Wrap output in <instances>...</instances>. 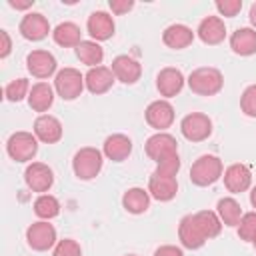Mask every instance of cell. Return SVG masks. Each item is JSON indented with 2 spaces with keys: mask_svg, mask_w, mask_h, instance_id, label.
I'll return each mask as SVG.
<instances>
[{
  "mask_svg": "<svg viewBox=\"0 0 256 256\" xmlns=\"http://www.w3.org/2000/svg\"><path fill=\"white\" fill-rule=\"evenodd\" d=\"M194 218H196V222H198L202 234L206 236V240L216 238V236L220 234V230H222V220L218 218L216 212H212V210H200V212L194 214Z\"/></svg>",
  "mask_w": 256,
  "mask_h": 256,
  "instance_id": "cell-30",
  "label": "cell"
},
{
  "mask_svg": "<svg viewBox=\"0 0 256 256\" xmlns=\"http://www.w3.org/2000/svg\"><path fill=\"white\" fill-rule=\"evenodd\" d=\"M108 6H110V10L114 14H126L128 10L134 8V2L132 0H110Z\"/></svg>",
  "mask_w": 256,
  "mask_h": 256,
  "instance_id": "cell-38",
  "label": "cell"
},
{
  "mask_svg": "<svg viewBox=\"0 0 256 256\" xmlns=\"http://www.w3.org/2000/svg\"><path fill=\"white\" fill-rule=\"evenodd\" d=\"M238 236L244 242H254V238H256V212H248L240 218Z\"/></svg>",
  "mask_w": 256,
  "mask_h": 256,
  "instance_id": "cell-33",
  "label": "cell"
},
{
  "mask_svg": "<svg viewBox=\"0 0 256 256\" xmlns=\"http://www.w3.org/2000/svg\"><path fill=\"white\" fill-rule=\"evenodd\" d=\"M8 4H10L12 8H16V10H26V8H30V6H32V0H28V2H16V0H8Z\"/></svg>",
  "mask_w": 256,
  "mask_h": 256,
  "instance_id": "cell-41",
  "label": "cell"
},
{
  "mask_svg": "<svg viewBox=\"0 0 256 256\" xmlns=\"http://www.w3.org/2000/svg\"><path fill=\"white\" fill-rule=\"evenodd\" d=\"M24 182L32 192H48L54 184V172L44 162H32L24 170Z\"/></svg>",
  "mask_w": 256,
  "mask_h": 256,
  "instance_id": "cell-9",
  "label": "cell"
},
{
  "mask_svg": "<svg viewBox=\"0 0 256 256\" xmlns=\"http://www.w3.org/2000/svg\"><path fill=\"white\" fill-rule=\"evenodd\" d=\"M34 136L44 144H56L62 138V124L50 114H40L34 120Z\"/></svg>",
  "mask_w": 256,
  "mask_h": 256,
  "instance_id": "cell-15",
  "label": "cell"
},
{
  "mask_svg": "<svg viewBox=\"0 0 256 256\" xmlns=\"http://www.w3.org/2000/svg\"><path fill=\"white\" fill-rule=\"evenodd\" d=\"M6 152L16 162H28L38 152V138L30 132H14L6 142Z\"/></svg>",
  "mask_w": 256,
  "mask_h": 256,
  "instance_id": "cell-5",
  "label": "cell"
},
{
  "mask_svg": "<svg viewBox=\"0 0 256 256\" xmlns=\"http://www.w3.org/2000/svg\"><path fill=\"white\" fill-rule=\"evenodd\" d=\"M252 244H254V248H256V238H254V242H252Z\"/></svg>",
  "mask_w": 256,
  "mask_h": 256,
  "instance_id": "cell-44",
  "label": "cell"
},
{
  "mask_svg": "<svg viewBox=\"0 0 256 256\" xmlns=\"http://www.w3.org/2000/svg\"><path fill=\"white\" fill-rule=\"evenodd\" d=\"M178 192V182L172 176H162V174H152L148 180V194L158 200V202H168L176 196Z\"/></svg>",
  "mask_w": 256,
  "mask_h": 256,
  "instance_id": "cell-18",
  "label": "cell"
},
{
  "mask_svg": "<svg viewBox=\"0 0 256 256\" xmlns=\"http://www.w3.org/2000/svg\"><path fill=\"white\" fill-rule=\"evenodd\" d=\"M114 72L112 68H106V66H96V68H90L84 76V84L88 88V92L92 94H104L112 88L114 84Z\"/></svg>",
  "mask_w": 256,
  "mask_h": 256,
  "instance_id": "cell-19",
  "label": "cell"
},
{
  "mask_svg": "<svg viewBox=\"0 0 256 256\" xmlns=\"http://www.w3.org/2000/svg\"><path fill=\"white\" fill-rule=\"evenodd\" d=\"M250 202H252V206L256 208V186H254L252 192H250Z\"/></svg>",
  "mask_w": 256,
  "mask_h": 256,
  "instance_id": "cell-43",
  "label": "cell"
},
{
  "mask_svg": "<svg viewBox=\"0 0 256 256\" xmlns=\"http://www.w3.org/2000/svg\"><path fill=\"white\" fill-rule=\"evenodd\" d=\"M162 40L168 48L172 50H182V48H188L194 40V32L192 28H188L186 24H170L164 34H162Z\"/></svg>",
  "mask_w": 256,
  "mask_h": 256,
  "instance_id": "cell-23",
  "label": "cell"
},
{
  "mask_svg": "<svg viewBox=\"0 0 256 256\" xmlns=\"http://www.w3.org/2000/svg\"><path fill=\"white\" fill-rule=\"evenodd\" d=\"M222 176V160L214 154L200 156L190 168V180L196 186H210Z\"/></svg>",
  "mask_w": 256,
  "mask_h": 256,
  "instance_id": "cell-3",
  "label": "cell"
},
{
  "mask_svg": "<svg viewBox=\"0 0 256 256\" xmlns=\"http://www.w3.org/2000/svg\"><path fill=\"white\" fill-rule=\"evenodd\" d=\"M56 58L48 50H32L26 56V68L36 78H50L56 72Z\"/></svg>",
  "mask_w": 256,
  "mask_h": 256,
  "instance_id": "cell-13",
  "label": "cell"
},
{
  "mask_svg": "<svg viewBox=\"0 0 256 256\" xmlns=\"http://www.w3.org/2000/svg\"><path fill=\"white\" fill-rule=\"evenodd\" d=\"M104 164V156L98 148L84 146L80 148L72 158V170L80 180H92L100 174Z\"/></svg>",
  "mask_w": 256,
  "mask_h": 256,
  "instance_id": "cell-2",
  "label": "cell"
},
{
  "mask_svg": "<svg viewBox=\"0 0 256 256\" xmlns=\"http://www.w3.org/2000/svg\"><path fill=\"white\" fill-rule=\"evenodd\" d=\"M112 72L116 80H120L122 84H136L142 76V66L136 58L128 54H120L112 60Z\"/></svg>",
  "mask_w": 256,
  "mask_h": 256,
  "instance_id": "cell-14",
  "label": "cell"
},
{
  "mask_svg": "<svg viewBox=\"0 0 256 256\" xmlns=\"http://www.w3.org/2000/svg\"><path fill=\"white\" fill-rule=\"evenodd\" d=\"M34 214L42 220H52L60 214V202L50 194H40L34 200Z\"/></svg>",
  "mask_w": 256,
  "mask_h": 256,
  "instance_id": "cell-31",
  "label": "cell"
},
{
  "mask_svg": "<svg viewBox=\"0 0 256 256\" xmlns=\"http://www.w3.org/2000/svg\"><path fill=\"white\" fill-rule=\"evenodd\" d=\"M216 210H218V218L226 226H238L240 224V218L244 216L240 204L234 198H220L218 204H216Z\"/></svg>",
  "mask_w": 256,
  "mask_h": 256,
  "instance_id": "cell-29",
  "label": "cell"
},
{
  "mask_svg": "<svg viewBox=\"0 0 256 256\" xmlns=\"http://www.w3.org/2000/svg\"><path fill=\"white\" fill-rule=\"evenodd\" d=\"M144 118L154 130L164 132L174 122V106L168 100H154V102L148 104V108L144 112Z\"/></svg>",
  "mask_w": 256,
  "mask_h": 256,
  "instance_id": "cell-10",
  "label": "cell"
},
{
  "mask_svg": "<svg viewBox=\"0 0 256 256\" xmlns=\"http://www.w3.org/2000/svg\"><path fill=\"white\" fill-rule=\"evenodd\" d=\"M144 150L148 154V158H152L156 164L160 160H164L166 156H172V154H178V142L172 134H166V132H156L152 134L146 144H144Z\"/></svg>",
  "mask_w": 256,
  "mask_h": 256,
  "instance_id": "cell-7",
  "label": "cell"
},
{
  "mask_svg": "<svg viewBox=\"0 0 256 256\" xmlns=\"http://www.w3.org/2000/svg\"><path fill=\"white\" fill-rule=\"evenodd\" d=\"M248 16H250V22H252V26L256 28V2L250 6V14H248Z\"/></svg>",
  "mask_w": 256,
  "mask_h": 256,
  "instance_id": "cell-42",
  "label": "cell"
},
{
  "mask_svg": "<svg viewBox=\"0 0 256 256\" xmlns=\"http://www.w3.org/2000/svg\"><path fill=\"white\" fill-rule=\"evenodd\" d=\"M188 86L194 94H200V96H214L222 90L224 86V78H222V72L218 68H210V66H204V68H196L190 72L188 76Z\"/></svg>",
  "mask_w": 256,
  "mask_h": 256,
  "instance_id": "cell-1",
  "label": "cell"
},
{
  "mask_svg": "<svg viewBox=\"0 0 256 256\" xmlns=\"http://www.w3.org/2000/svg\"><path fill=\"white\" fill-rule=\"evenodd\" d=\"M20 34L26 38V40H32V42H38V40H44L50 32V24L46 20L44 14L40 12H28L22 20H20V26H18Z\"/></svg>",
  "mask_w": 256,
  "mask_h": 256,
  "instance_id": "cell-11",
  "label": "cell"
},
{
  "mask_svg": "<svg viewBox=\"0 0 256 256\" xmlns=\"http://www.w3.org/2000/svg\"><path fill=\"white\" fill-rule=\"evenodd\" d=\"M86 28H88V34H90L96 42L112 38V36H114V30H116L112 16H110L108 12H102V10H96V12H92V14L88 16Z\"/></svg>",
  "mask_w": 256,
  "mask_h": 256,
  "instance_id": "cell-17",
  "label": "cell"
},
{
  "mask_svg": "<svg viewBox=\"0 0 256 256\" xmlns=\"http://www.w3.org/2000/svg\"><path fill=\"white\" fill-rule=\"evenodd\" d=\"M26 240H28V246L32 250L44 252V250H50L56 244V230L46 220H40V222H34V224L28 226Z\"/></svg>",
  "mask_w": 256,
  "mask_h": 256,
  "instance_id": "cell-8",
  "label": "cell"
},
{
  "mask_svg": "<svg viewBox=\"0 0 256 256\" xmlns=\"http://www.w3.org/2000/svg\"><path fill=\"white\" fill-rule=\"evenodd\" d=\"M178 238H180L182 246L188 248V250H198V248H202L206 244V236L202 234L194 214H188V216H184L180 220V224H178Z\"/></svg>",
  "mask_w": 256,
  "mask_h": 256,
  "instance_id": "cell-12",
  "label": "cell"
},
{
  "mask_svg": "<svg viewBox=\"0 0 256 256\" xmlns=\"http://www.w3.org/2000/svg\"><path fill=\"white\" fill-rule=\"evenodd\" d=\"M156 88L162 96L172 98L184 88V74L178 68H162L156 76Z\"/></svg>",
  "mask_w": 256,
  "mask_h": 256,
  "instance_id": "cell-20",
  "label": "cell"
},
{
  "mask_svg": "<svg viewBox=\"0 0 256 256\" xmlns=\"http://www.w3.org/2000/svg\"><path fill=\"white\" fill-rule=\"evenodd\" d=\"M84 76L76 68H62L56 72L54 88L62 100H76L84 90Z\"/></svg>",
  "mask_w": 256,
  "mask_h": 256,
  "instance_id": "cell-4",
  "label": "cell"
},
{
  "mask_svg": "<svg viewBox=\"0 0 256 256\" xmlns=\"http://www.w3.org/2000/svg\"><path fill=\"white\" fill-rule=\"evenodd\" d=\"M122 206L130 214H142L150 206V194L144 188H128L122 196Z\"/></svg>",
  "mask_w": 256,
  "mask_h": 256,
  "instance_id": "cell-27",
  "label": "cell"
},
{
  "mask_svg": "<svg viewBox=\"0 0 256 256\" xmlns=\"http://www.w3.org/2000/svg\"><path fill=\"white\" fill-rule=\"evenodd\" d=\"M126 256H136V254H126Z\"/></svg>",
  "mask_w": 256,
  "mask_h": 256,
  "instance_id": "cell-45",
  "label": "cell"
},
{
  "mask_svg": "<svg viewBox=\"0 0 256 256\" xmlns=\"http://www.w3.org/2000/svg\"><path fill=\"white\" fill-rule=\"evenodd\" d=\"M216 10L226 18H234L242 10V0H218Z\"/></svg>",
  "mask_w": 256,
  "mask_h": 256,
  "instance_id": "cell-37",
  "label": "cell"
},
{
  "mask_svg": "<svg viewBox=\"0 0 256 256\" xmlns=\"http://www.w3.org/2000/svg\"><path fill=\"white\" fill-rule=\"evenodd\" d=\"M230 48L234 54L252 56L256 54V30L252 28H238L230 36Z\"/></svg>",
  "mask_w": 256,
  "mask_h": 256,
  "instance_id": "cell-24",
  "label": "cell"
},
{
  "mask_svg": "<svg viewBox=\"0 0 256 256\" xmlns=\"http://www.w3.org/2000/svg\"><path fill=\"white\" fill-rule=\"evenodd\" d=\"M30 94V84L26 78H16L4 86V96L10 102H20L24 96Z\"/></svg>",
  "mask_w": 256,
  "mask_h": 256,
  "instance_id": "cell-32",
  "label": "cell"
},
{
  "mask_svg": "<svg viewBox=\"0 0 256 256\" xmlns=\"http://www.w3.org/2000/svg\"><path fill=\"white\" fill-rule=\"evenodd\" d=\"M180 132L190 142H202L212 134V120L202 112L186 114L180 122Z\"/></svg>",
  "mask_w": 256,
  "mask_h": 256,
  "instance_id": "cell-6",
  "label": "cell"
},
{
  "mask_svg": "<svg viewBox=\"0 0 256 256\" xmlns=\"http://www.w3.org/2000/svg\"><path fill=\"white\" fill-rule=\"evenodd\" d=\"M28 104L34 112H46L54 104V90L46 82H38L30 88L28 94Z\"/></svg>",
  "mask_w": 256,
  "mask_h": 256,
  "instance_id": "cell-26",
  "label": "cell"
},
{
  "mask_svg": "<svg viewBox=\"0 0 256 256\" xmlns=\"http://www.w3.org/2000/svg\"><path fill=\"white\" fill-rule=\"evenodd\" d=\"M104 156L112 162H122L130 156L132 152V140L126 134H112L104 140V148H102Z\"/></svg>",
  "mask_w": 256,
  "mask_h": 256,
  "instance_id": "cell-22",
  "label": "cell"
},
{
  "mask_svg": "<svg viewBox=\"0 0 256 256\" xmlns=\"http://www.w3.org/2000/svg\"><path fill=\"white\" fill-rule=\"evenodd\" d=\"M52 256H82V248H80V244L76 240L64 238V240L56 242Z\"/></svg>",
  "mask_w": 256,
  "mask_h": 256,
  "instance_id": "cell-34",
  "label": "cell"
},
{
  "mask_svg": "<svg viewBox=\"0 0 256 256\" xmlns=\"http://www.w3.org/2000/svg\"><path fill=\"white\" fill-rule=\"evenodd\" d=\"M224 184L232 194L246 192L252 184V172L246 164H230L224 170Z\"/></svg>",
  "mask_w": 256,
  "mask_h": 256,
  "instance_id": "cell-16",
  "label": "cell"
},
{
  "mask_svg": "<svg viewBox=\"0 0 256 256\" xmlns=\"http://www.w3.org/2000/svg\"><path fill=\"white\" fill-rule=\"evenodd\" d=\"M178 170H180V158H178V154H172V156H166L164 160H160L158 164H156V174H162V176H172V178H176V174H178Z\"/></svg>",
  "mask_w": 256,
  "mask_h": 256,
  "instance_id": "cell-36",
  "label": "cell"
},
{
  "mask_svg": "<svg viewBox=\"0 0 256 256\" xmlns=\"http://www.w3.org/2000/svg\"><path fill=\"white\" fill-rule=\"evenodd\" d=\"M240 108L246 116L256 118V84L248 86L240 96Z\"/></svg>",
  "mask_w": 256,
  "mask_h": 256,
  "instance_id": "cell-35",
  "label": "cell"
},
{
  "mask_svg": "<svg viewBox=\"0 0 256 256\" xmlns=\"http://www.w3.org/2000/svg\"><path fill=\"white\" fill-rule=\"evenodd\" d=\"M0 38H2V50H0V58H6L12 50V42H10V36L6 30H0Z\"/></svg>",
  "mask_w": 256,
  "mask_h": 256,
  "instance_id": "cell-40",
  "label": "cell"
},
{
  "mask_svg": "<svg viewBox=\"0 0 256 256\" xmlns=\"http://www.w3.org/2000/svg\"><path fill=\"white\" fill-rule=\"evenodd\" d=\"M52 38L62 48H72V46L78 48V44L82 42V32L80 26H76L74 22H60L52 30Z\"/></svg>",
  "mask_w": 256,
  "mask_h": 256,
  "instance_id": "cell-25",
  "label": "cell"
},
{
  "mask_svg": "<svg viewBox=\"0 0 256 256\" xmlns=\"http://www.w3.org/2000/svg\"><path fill=\"white\" fill-rule=\"evenodd\" d=\"M198 38L204 42V44H220L226 36V26H224V20L220 16H206L200 24H198Z\"/></svg>",
  "mask_w": 256,
  "mask_h": 256,
  "instance_id": "cell-21",
  "label": "cell"
},
{
  "mask_svg": "<svg viewBox=\"0 0 256 256\" xmlns=\"http://www.w3.org/2000/svg\"><path fill=\"white\" fill-rule=\"evenodd\" d=\"M76 56L80 58L82 64L96 68V66H100V62L104 58V50L96 40H82L76 48Z\"/></svg>",
  "mask_w": 256,
  "mask_h": 256,
  "instance_id": "cell-28",
  "label": "cell"
},
{
  "mask_svg": "<svg viewBox=\"0 0 256 256\" xmlns=\"http://www.w3.org/2000/svg\"><path fill=\"white\" fill-rule=\"evenodd\" d=\"M154 256H184V252H182L178 246L166 244V246H160V248H156Z\"/></svg>",
  "mask_w": 256,
  "mask_h": 256,
  "instance_id": "cell-39",
  "label": "cell"
}]
</instances>
